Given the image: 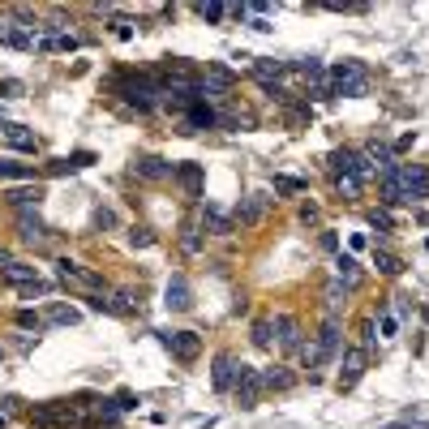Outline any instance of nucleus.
I'll list each match as a JSON object with an SVG mask.
<instances>
[{"instance_id":"nucleus-1","label":"nucleus","mask_w":429,"mask_h":429,"mask_svg":"<svg viewBox=\"0 0 429 429\" xmlns=\"http://www.w3.org/2000/svg\"><path fill=\"white\" fill-rule=\"evenodd\" d=\"M391 181H395V189H399V202H421V198H429V168H425V164H395Z\"/></svg>"},{"instance_id":"nucleus-2","label":"nucleus","mask_w":429,"mask_h":429,"mask_svg":"<svg viewBox=\"0 0 429 429\" xmlns=\"http://www.w3.org/2000/svg\"><path fill=\"white\" fill-rule=\"evenodd\" d=\"M331 95H348V99H361L365 95V82H369V73H365V65L361 61H344V65H335L331 69Z\"/></svg>"},{"instance_id":"nucleus-3","label":"nucleus","mask_w":429,"mask_h":429,"mask_svg":"<svg viewBox=\"0 0 429 429\" xmlns=\"http://www.w3.org/2000/svg\"><path fill=\"white\" fill-rule=\"evenodd\" d=\"M121 95L133 103V107H155V99H159V82L150 78V73H129L125 82H121Z\"/></svg>"},{"instance_id":"nucleus-4","label":"nucleus","mask_w":429,"mask_h":429,"mask_svg":"<svg viewBox=\"0 0 429 429\" xmlns=\"http://www.w3.org/2000/svg\"><path fill=\"white\" fill-rule=\"evenodd\" d=\"M159 344H164L176 361H198V352H202V339L193 335V331H159Z\"/></svg>"},{"instance_id":"nucleus-5","label":"nucleus","mask_w":429,"mask_h":429,"mask_svg":"<svg viewBox=\"0 0 429 429\" xmlns=\"http://www.w3.org/2000/svg\"><path fill=\"white\" fill-rule=\"evenodd\" d=\"M365 365H369V352H365V348H348V352L339 356V378H335V387H339V391H352V387L361 382Z\"/></svg>"},{"instance_id":"nucleus-6","label":"nucleus","mask_w":429,"mask_h":429,"mask_svg":"<svg viewBox=\"0 0 429 429\" xmlns=\"http://www.w3.org/2000/svg\"><path fill=\"white\" fill-rule=\"evenodd\" d=\"M241 373H245V361H236L232 352H219L214 356V369H210V382H214V391H232Z\"/></svg>"},{"instance_id":"nucleus-7","label":"nucleus","mask_w":429,"mask_h":429,"mask_svg":"<svg viewBox=\"0 0 429 429\" xmlns=\"http://www.w3.org/2000/svg\"><path fill=\"white\" fill-rule=\"evenodd\" d=\"M56 275L65 279V284H78V288H90V292H99L103 288V279L95 275V271H86L82 262H73V258H61L56 262Z\"/></svg>"},{"instance_id":"nucleus-8","label":"nucleus","mask_w":429,"mask_h":429,"mask_svg":"<svg viewBox=\"0 0 429 429\" xmlns=\"http://www.w3.org/2000/svg\"><path fill=\"white\" fill-rule=\"evenodd\" d=\"M271 331H275V344H279L284 352H296V348H301V322H296L292 313H275V318H271Z\"/></svg>"},{"instance_id":"nucleus-9","label":"nucleus","mask_w":429,"mask_h":429,"mask_svg":"<svg viewBox=\"0 0 429 429\" xmlns=\"http://www.w3.org/2000/svg\"><path fill=\"white\" fill-rule=\"evenodd\" d=\"M133 176H142V181H168V176H176V164H168V159H159V155H142V159H133Z\"/></svg>"},{"instance_id":"nucleus-10","label":"nucleus","mask_w":429,"mask_h":429,"mask_svg":"<svg viewBox=\"0 0 429 429\" xmlns=\"http://www.w3.org/2000/svg\"><path fill=\"white\" fill-rule=\"evenodd\" d=\"M236 399H241V408L249 412V408H258V399H262V373L258 369H249L245 365V373H241V378H236Z\"/></svg>"},{"instance_id":"nucleus-11","label":"nucleus","mask_w":429,"mask_h":429,"mask_svg":"<svg viewBox=\"0 0 429 429\" xmlns=\"http://www.w3.org/2000/svg\"><path fill=\"white\" fill-rule=\"evenodd\" d=\"M335 279L344 284V292H356V288L365 284V271L356 266V258H352V253H339V258H335Z\"/></svg>"},{"instance_id":"nucleus-12","label":"nucleus","mask_w":429,"mask_h":429,"mask_svg":"<svg viewBox=\"0 0 429 429\" xmlns=\"http://www.w3.org/2000/svg\"><path fill=\"white\" fill-rule=\"evenodd\" d=\"M164 305H168V309H189V305H193V292H189V279H185V275H172V279H168Z\"/></svg>"},{"instance_id":"nucleus-13","label":"nucleus","mask_w":429,"mask_h":429,"mask_svg":"<svg viewBox=\"0 0 429 429\" xmlns=\"http://www.w3.org/2000/svg\"><path fill=\"white\" fill-rule=\"evenodd\" d=\"M296 387V373L284 369V365H271V369H262V391H292Z\"/></svg>"},{"instance_id":"nucleus-14","label":"nucleus","mask_w":429,"mask_h":429,"mask_svg":"<svg viewBox=\"0 0 429 429\" xmlns=\"http://www.w3.org/2000/svg\"><path fill=\"white\" fill-rule=\"evenodd\" d=\"M339 344H344V331H339V322L335 318H327V322H322V331H318V348H322V356H335L339 352Z\"/></svg>"},{"instance_id":"nucleus-15","label":"nucleus","mask_w":429,"mask_h":429,"mask_svg":"<svg viewBox=\"0 0 429 429\" xmlns=\"http://www.w3.org/2000/svg\"><path fill=\"white\" fill-rule=\"evenodd\" d=\"M185 125L189 129H214V125H219V112L206 107V103H189L185 107Z\"/></svg>"},{"instance_id":"nucleus-16","label":"nucleus","mask_w":429,"mask_h":429,"mask_svg":"<svg viewBox=\"0 0 429 429\" xmlns=\"http://www.w3.org/2000/svg\"><path fill=\"white\" fill-rule=\"evenodd\" d=\"M0 279H5V284H13V288L22 292V288H30V284L39 279V271H35V266H26V262H9L5 271H0Z\"/></svg>"},{"instance_id":"nucleus-17","label":"nucleus","mask_w":429,"mask_h":429,"mask_svg":"<svg viewBox=\"0 0 429 429\" xmlns=\"http://www.w3.org/2000/svg\"><path fill=\"white\" fill-rule=\"evenodd\" d=\"M18 228H22V241H47V228L39 219V210H18Z\"/></svg>"},{"instance_id":"nucleus-18","label":"nucleus","mask_w":429,"mask_h":429,"mask_svg":"<svg viewBox=\"0 0 429 429\" xmlns=\"http://www.w3.org/2000/svg\"><path fill=\"white\" fill-rule=\"evenodd\" d=\"M262 210H266V198H245V202L236 206V224H241V228H253V224L262 219Z\"/></svg>"},{"instance_id":"nucleus-19","label":"nucleus","mask_w":429,"mask_h":429,"mask_svg":"<svg viewBox=\"0 0 429 429\" xmlns=\"http://www.w3.org/2000/svg\"><path fill=\"white\" fill-rule=\"evenodd\" d=\"M176 181H181V189H185L189 198L202 193V168H198V164H176Z\"/></svg>"},{"instance_id":"nucleus-20","label":"nucleus","mask_w":429,"mask_h":429,"mask_svg":"<svg viewBox=\"0 0 429 429\" xmlns=\"http://www.w3.org/2000/svg\"><path fill=\"white\" fill-rule=\"evenodd\" d=\"M202 219L210 224V232H214V236H228V232H232V219H228V214H224L219 206H210V202L202 206Z\"/></svg>"},{"instance_id":"nucleus-21","label":"nucleus","mask_w":429,"mask_h":429,"mask_svg":"<svg viewBox=\"0 0 429 429\" xmlns=\"http://www.w3.org/2000/svg\"><path fill=\"white\" fill-rule=\"evenodd\" d=\"M30 176H35V168L18 164V159H9V155H0V181H30Z\"/></svg>"},{"instance_id":"nucleus-22","label":"nucleus","mask_w":429,"mask_h":429,"mask_svg":"<svg viewBox=\"0 0 429 429\" xmlns=\"http://www.w3.org/2000/svg\"><path fill=\"white\" fill-rule=\"evenodd\" d=\"M47 322H52V327H78L82 313H78L73 305H52V309H47Z\"/></svg>"},{"instance_id":"nucleus-23","label":"nucleus","mask_w":429,"mask_h":429,"mask_svg":"<svg viewBox=\"0 0 429 429\" xmlns=\"http://www.w3.org/2000/svg\"><path fill=\"white\" fill-rule=\"evenodd\" d=\"M0 133H5L18 150H35L39 142H35V133H26V125H0Z\"/></svg>"},{"instance_id":"nucleus-24","label":"nucleus","mask_w":429,"mask_h":429,"mask_svg":"<svg viewBox=\"0 0 429 429\" xmlns=\"http://www.w3.org/2000/svg\"><path fill=\"white\" fill-rule=\"evenodd\" d=\"M296 356H301V365H305V369H318V365H327V356H322V348H318V339H301V348H296Z\"/></svg>"},{"instance_id":"nucleus-25","label":"nucleus","mask_w":429,"mask_h":429,"mask_svg":"<svg viewBox=\"0 0 429 429\" xmlns=\"http://www.w3.org/2000/svg\"><path fill=\"white\" fill-rule=\"evenodd\" d=\"M284 69H288L284 61H258V65H253V78H258L262 86H275V78H279Z\"/></svg>"},{"instance_id":"nucleus-26","label":"nucleus","mask_w":429,"mask_h":429,"mask_svg":"<svg viewBox=\"0 0 429 429\" xmlns=\"http://www.w3.org/2000/svg\"><path fill=\"white\" fill-rule=\"evenodd\" d=\"M181 249H185V253H202V228H198V219H185V228H181Z\"/></svg>"},{"instance_id":"nucleus-27","label":"nucleus","mask_w":429,"mask_h":429,"mask_svg":"<svg viewBox=\"0 0 429 429\" xmlns=\"http://www.w3.org/2000/svg\"><path fill=\"white\" fill-rule=\"evenodd\" d=\"M373 266H378V275H399V271H404V262H399L395 253L378 249V245H373Z\"/></svg>"},{"instance_id":"nucleus-28","label":"nucleus","mask_w":429,"mask_h":429,"mask_svg":"<svg viewBox=\"0 0 429 429\" xmlns=\"http://www.w3.org/2000/svg\"><path fill=\"white\" fill-rule=\"evenodd\" d=\"M39 198H43V189L35 185V189H13L9 193V202L18 206V210H30V206H39Z\"/></svg>"},{"instance_id":"nucleus-29","label":"nucleus","mask_w":429,"mask_h":429,"mask_svg":"<svg viewBox=\"0 0 429 429\" xmlns=\"http://www.w3.org/2000/svg\"><path fill=\"white\" fill-rule=\"evenodd\" d=\"M335 193H339L344 202H356V198H361V176H339V181H335Z\"/></svg>"},{"instance_id":"nucleus-30","label":"nucleus","mask_w":429,"mask_h":429,"mask_svg":"<svg viewBox=\"0 0 429 429\" xmlns=\"http://www.w3.org/2000/svg\"><path fill=\"white\" fill-rule=\"evenodd\" d=\"M112 313H138V296H133L129 288L112 292Z\"/></svg>"},{"instance_id":"nucleus-31","label":"nucleus","mask_w":429,"mask_h":429,"mask_svg":"<svg viewBox=\"0 0 429 429\" xmlns=\"http://www.w3.org/2000/svg\"><path fill=\"white\" fill-rule=\"evenodd\" d=\"M344 296H348V292H344V284H339V279H331L327 288H322V301H327V309H339V305H344Z\"/></svg>"},{"instance_id":"nucleus-32","label":"nucleus","mask_w":429,"mask_h":429,"mask_svg":"<svg viewBox=\"0 0 429 429\" xmlns=\"http://www.w3.org/2000/svg\"><path fill=\"white\" fill-rule=\"evenodd\" d=\"M18 327H22V331H43V327H47V318L35 313V309H22V313H18Z\"/></svg>"},{"instance_id":"nucleus-33","label":"nucleus","mask_w":429,"mask_h":429,"mask_svg":"<svg viewBox=\"0 0 429 429\" xmlns=\"http://www.w3.org/2000/svg\"><path fill=\"white\" fill-rule=\"evenodd\" d=\"M206 82H214V86L232 90V69H224V65H206Z\"/></svg>"},{"instance_id":"nucleus-34","label":"nucleus","mask_w":429,"mask_h":429,"mask_svg":"<svg viewBox=\"0 0 429 429\" xmlns=\"http://www.w3.org/2000/svg\"><path fill=\"white\" fill-rule=\"evenodd\" d=\"M253 344H258V348H271V318L253 322Z\"/></svg>"},{"instance_id":"nucleus-35","label":"nucleus","mask_w":429,"mask_h":429,"mask_svg":"<svg viewBox=\"0 0 429 429\" xmlns=\"http://www.w3.org/2000/svg\"><path fill=\"white\" fill-rule=\"evenodd\" d=\"M369 224L378 228V232H395V219H391L387 210H369Z\"/></svg>"},{"instance_id":"nucleus-36","label":"nucleus","mask_w":429,"mask_h":429,"mask_svg":"<svg viewBox=\"0 0 429 429\" xmlns=\"http://www.w3.org/2000/svg\"><path fill=\"white\" fill-rule=\"evenodd\" d=\"M47 172H52V176H65V172H78V159H52V164H47Z\"/></svg>"},{"instance_id":"nucleus-37","label":"nucleus","mask_w":429,"mask_h":429,"mask_svg":"<svg viewBox=\"0 0 429 429\" xmlns=\"http://www.w3.org/2000/svg\"><path fill=\"white\" fill-rule=\"evenodd\" d=\"M275 189H279V193H301L305 181H296V176H275Z\"/></svg>"},{"instance_id":"nucleus-38","label":"nucleus","mask_w":429,"mask_h":429,"mask_svg":"<svg viewBox=\"0 0 429 429\" xmlns=\"http://www.w3.org/2000/svg\"><path fill=\"white\" fill-rule=\"evenodd\" d=\"M129 245H133V249H146V245H155L150 228H133V232H129Z\"/></svg>"},{"instance_id":"nucleus-39","label":"nucleus","mask_w":429,"mask_h":429,"mask_svg":"<svg viewBox=\"0 0 429 429\" xmlns=\"http://www.w3.org/2000/svg\"><path fill=\"white\" fill-rule=\"evenodd\" d=\"M198 13H202L206 22H224V18H228V9H224V5H198Z\"/></svg>"},{"instance_id":"nucleus-40","label":"nucleus","mask_w":429,"mask_h":429,"mask_svg":"<svg viewBox=\"0 0 429 429\" xmlns=\"http://www.w3.org/2000/svg\"><path fill=\"white\" fill-rule=\"evenodd\" d=\"M112 404H116V412H129V408H138V395H133V391H116Z\"/></svg>"},{"instance_id":"nucleus-41","label":"nucleus","mask_w":429,"mask_h":429,"mask_svg":"<svg viewBox=\"0 0 429 429\" xmlns=\"http://www.w3.org/2000/svg\"><path fill=\"white\" fill-rule=\"evenodd\" d=\"M22 90H26V86H22L18 78H5V82H0V95H5V99H18Z\"/></svg>"},{"instance_id":"nucleus-42","label":"nucleus","mask_w":429,"mask_h":429,"mask_svg":"<svg viewBox=\"0 0 429 429\" xmlns=\"http://www.w3.org/2000/svg\"><path fill=\"white\" fill-rule=\"evenodd\" d=\"M86 305H90L95 313H112V301H107V296H86Z\"/></svg>"},{"instance_id":"nucleus-43","label":"nucleus","mask_w":429,"mask_h":429,"mask_svg":"<svg viewBox=\"0 0 429 429\" xmlns=\"http://www.w3.org/2000/svg\"><path fill=\"white\" fill-rule=\"evenodd\" d=\"M301 219H305V224H318V206H313V202L301 206Z\"/></svg>"},{"instance_id":"nucleus-44","label":"nucleus","mask_w":429,"mask_h":429,"mask_svg":"<svg viewBox=\"0 0 429 429\" xmlns=\"http://www.w3.org/2000/svg\"><path fill=\"white\" fill-rule=\"evenodd\" d=\"M95 224H99V228H112V224H116V214H112V210H99V214H95Z\"/></svg>"},{"instance_id":"nucleus-45","label":"nucleus","mask_w":429,"mask_h":429,"mask_svg":"<svg viewBox=\"0 0 429 429\" xmlns=\"http://www.w3.org/2000/svg\"><path fill=\"white\" fill-rule=\"evenodd\" d=\"M378 331H382V335L391 339V335H395V318H387V313H382V322H378Z\"/></svg>"},{"instance_id":"nucleus-46","label":"nucleus","mask_w":429,"mask_h":429,"mask_svg":"<svg viewBox=\"0 0 429 429\" xmlns=\"http://www.w3.org/2000/svg\"><path fill=\"white\" fill-rule=\"evenodd\" d=\"M112 26H116V35H121V39H133V26H129V22H112Z\"/></svg>"},{"instance_id":"nucleus-47","label":"nucleus","mask_w":429,"mask_h":429,"mask_svg":"<svg viewBox=\"0 0 429 429\" xmlns=\"http://www.w3.org/2000/svg\"><path fill=\"white\" fill-rule=\"evenodd\" d=\"M9 262H13V253H9L5 245H0V271H5V266H9Z\"/></svg>"},{"instance_id":"nucleus-48","label":"nucleus","mask_w":429,"mask_h":429,"mask_svg":"<svg viewBox=\"0 0 429 429\" xmlns=\"http://www.w3.org/2000/svg\"><path fill=\"white\" fill-rule=\"evenodd\" d=\"M421 224H429V214H421Z\"/></svg>"},{"instance_id":"nucleus-49","label":"nucleus","mask_w":429,"mask_h":429,"mask_svg":"<svg viewBox=\"0 0 429 429\" xmlns=\"http://www.w3.org/2000/svg\"><path fill=\"white\" fill-rule=\"evenodd\" d=\"M0 356H5V352H0Z\"/></svg>"}]
</instances>
